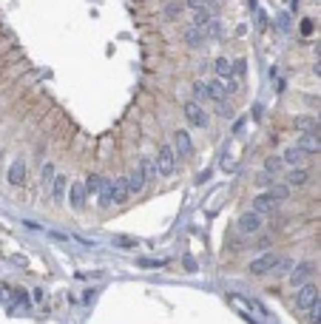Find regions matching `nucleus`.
<instances>
[{
	"mask_svg": "<svg viewBox=\"0 0 321 324\" xmlns=\"http://www.w3.org/2000/svg\"><path fill=\"white\" fill-rule=\"evenodd\" d=\"M278 262H281V256L278 253H261L259 259H253L250 262V276H264V273H273L278 267Z\"/></svg>",
	"mask_w": 321,
	"mask_h": 324,
	"instance_id": "1",
	"label": "nucleus"
},
{
	"mask_svg": "<svg viewBox=\"0 0 321 324\" xmlns=\"http://www.w3.org/2000/svg\"><path fill=\"white\" fill-rule=\"evenodd\" d=\"M156 171H159V174L162 176H171L176 171V154H174V148H171V145H162V148H159V154H156Z\"/></svg>",
	"mask_w": 321,
	"mask_h": 324,
	"instance_id": "2",
	"label": "nucleus"
},
{
	"mask_svg": "<svg viewBox=\"0 0 321 324\" xmlns=\"http://www.w3.org/2000/svg\"><path fill=\"white\" fill-rule=\"evenodd\" d=\"M236 228H239V233L253 236L256 230H261V213H256V210H244L242 216H239V222H236Z\"/></svg>",
	"mask_w": 321,
	"mask_h": 324,
	"instance_id": "3",
	"label": "nucleus"
},
{
	"mask_svg": "<svg viewBox=\"0 0 321 324\" xmlns=\"http://www.w3.org/2000/svg\"><path fill=\"white\" fill-rule=\"evenodd\" d=\"M312 273H315V264H312V262H298V264L290 267V281H293L295 287H301V284L310 281Z\"/></svg>",
	"mask_w": 321,
	"mask_h": 324,
	"instance_id": "4",
	"label": "nucleus"
},
{
	"mask_svg": "<svg viewBox=\"0 0 321 324\" xmlns=\"http://www.w3.org/2000/svg\"><path fill=\"white\" fill-rule=\"evenodd\" d=\"M315 301H318V287H315V284H310V281H307V284H301V287H298V293H295V307L307 310V307H312Z\"/></svg>",
	"mask_w": 321,
	"mask_h": 324,
	"instance_id": "5",
	"label": "nucleus"
},
{
	"mask_svg": "<svg viewBox=\"0 0 321 324\" xmlns=\"http://www.w3.org/2000/svg\"><path fill=\"white\" fill-rule=\"evenodd\" d=\"M182 111H185V117H188V123H191L193 128H205V125H208V114L199 108V103L191 100V103L182 105Z\"/></svg>",
	"mask_w": 321,
	"mask_h": 324,
	"instance_id": "6",
	"label": "nucleus"
},
{
	"mask_svg": "<svg viewBox=\"0 0 321 324\" xmlns=\"http://www.w3.org/2000/svg\"><path fill=\"white\" fill-rule=\"evenodd\" d=\"M191 151H193L191 137H188L185 131H176L174 134V154H179V157H191Z\"/></svg>",
	"mask_w": 321,
	"mask_h": 324,
	"instance_id": "7",
	"label": "nucleus"
},
{
	"mask_svg": "<svg viewBox=\"0 0 321 324\" xmlns=\"http://www.w3.org/2000/svg\"><path fill=\"white\" fill-rule=\"evenodd\" d=\"M69 196H71V208L74 210H83L86 208V185H80V182H74L71 185V191H69Z\"/></svg>",
	"mask_w": 321,
	"mask_h": 324,
	"instance_id": "8",
	"label": "nucleus"
},
{
	"mask_svg": "<svg viewBox=\"0 0 321 324\" xmlns=\"http://www.w3.org/2000/svg\"><path fill=\"white\" fill-rule=\"evenodd\" d=\"M250 208L256 210V213H267V210L276 208V199L270 196V191H267V193H259V196H256V199L250 202Z\"/></svg>",
	"mask_w": 321,
	"mask_h": 324,
	"instance_id": "9",
	"label": "nucleus"
},
{
	"mask_svg": "<svg viewBox=\"0 0 321 324\" xmlns=\"http://www.w3.org/2000/svg\"><path fill=\"white\" fill-rule=\"evenodd\" d=\"M23 179H26V162L23 159H15L9 168V182L12 185H23Z\"/></svg>",
	"mask_w": 321,
	"mask_h": 324,
	"instance_id": "10",
	"label": "nucleus"
},
{
	"mask_svg": "<svg viewBox=\"0 0 321 324\" xmlns=\"http://www.w3.org/2000/svg\"><path fill=\"white\" fill-rule=\"evenodd\" d=\"M185 43L191 46V49H199V46H205V32L196 26H188L185 29Z\"/></svg>",
	"mask_w": 321,
	"mask_h": 324,
	"instance_id": "11",
	"label": "nucleus"
},
{
	"mask_svg": "<svg viewBox=\"0 0 321 324\" xmlns=\"http://www.w3.org/2000/svg\"><path fill=\"white\" fill-rule=\"evenodd\" d=\"M298 148H301L304 154H318V134H301Z\"/></svg>",
	"mask_w": 321,
	"mask_h": 324,
	"instance_id": "12",
	"label": "nucleus"
},
{
	"mask_svg": "<svg viewBox=\"0 0 321 324\" xmlns=\"http://www.w3.org/2000/svg\"><path fill=\"white\" fill-rule=\"evenodd\" d=\"M304 157H307V154H304L298 145H293V148H287L284 154H281V162H287V165H301Z\"/></svg>",
	"mask_w": 321,
	"mask_h": 324,
	"instance_id": "13",
	"label": "nucleus"
},
{
	"mask_svg": "<svg viewBox=\"0 0 321 324\" xmlns=\"http://www.w3.org/2000/svg\"><path fill=\"white\" fill-rule=\"evenodd\" d=\"M111 191H114V202H125V199H128V179H122V176H120V179H114V182H111Z\"/></svg>",
	"mask_w": 321,
	"mask_h": 324,
	"instance_id": "14",
	"label": "nucleus"
},
{
	"mask_svg": "<svg viewBox=\"0 0 321 324\" xmlns=\"http://www.w3.org/2000/svg\"><path fill=\"white\" fill-rule=\"evenodd\" d=\"M142 188H145V174H142V171H139V165H137L134 171H131V176H128V191L131 193H139Z\"/></svg>",
	"mask_w": 321,
	"mask_h": 324,
	"instance_id": "15",
	"label": "nucleus"
},
{
	"mask_svg": "<svg viewBox=\"0 0 321 324\" xmlns=\"http://www.w3.org/2000/svg\"><path fill=\"white\" fill-rule=\"evenodd\" d=\"M208 97H210V100H216V103H225L227 88L222 86V83H216V80H210V83H208Z\"/></svg>",
	"mask_w": 321,
	"mask_h": 324,
	"instance_id": "16",
	"label": "nucleus"
},
{
	"mask_svg": "<svg viewBox=\"0 0 321 324\" xmlns=\"http://www.w3.org/2000/svg\"><path fill=\"white\" fill-rule=\"evenodd\" d=\"M208 23H210V12H208V6H202V9H193V26L205 32V26H208Z\"/></svg>",
	"mask_w": 321,
	"mask_h": 324,
	"instance_id": "17",
	"label": "nucleus"
},
{
	"mask_svg": "<svg viewBox=\"0 0 321 324\" xmlns=\"http://www.w3.org/2000/svg\"><path fill=\"white\" fill-rule=\"evenodd\" d=\"M295 125H298L301 131H307V134H318V120H315V117H298Z\"/></svg>",
	"mask_w": 321,
	"mask_h": 324,
	"instance_id": "18",
	"label": "nucleus"
},
{
	"mask_svg": "<svg viewBox=\"0 0 321 324\" xmlns=\"http://www.w3.org/2000/svg\"><path fill=\"white\" fill-rule=\"evenodd\" d=\"M304 182H307V171H301V168H293V171L287 174V182H284V185H295V188H298V185H304Z\"/></svg>",
	"mask_w": 321,
	"mask_h": 324,
	"instance_id": "19",
	"label": "nucleus"
},
{
	"mask_svg": "<svg viewBox=\"0 0 321 324\" xmlns=\"http://www.w3.org/2000/svg\"><path fill=\"white\" fill-rule=\"evenodd\" d=\"M213 69H216L219 77H230V74H233V69H230V60H227V57H219V60L213 63Z\"/></svg>",
	"mask_w": 321,
	"mask_h": 324,
	"instance_id": "20",
	"label": "nucleus"
},
{
	"mask_svg": "<svg viewBox=\"0 0 321 324\" xmlns=\"http://www.w3.org/2000/svg\"><path fill=\"white\" fill-rule=\"evenodd\" d=\"M100 202H103L105 208L114 202V191H111V182H108V179H103V188H100Z\"/></svg>",
	"mask_w": 321,
	"mask_h": 324,
	"instance_id": "21",
	"label": "nucleus"
},
{
	"mask_svg": "<svg viewBox=\"0 0 321 324\" xmlns=\"http://www.w3.org/2000/svg\"><path fill=\"white\" fill-rule=\"evenodd\" d=\"M100 188H103V176L91 174L86 179V193H100Z\"/></svg>",
	"mask_w": 321,
	"mask_h": 324,
	"instance_id": "22",
	"label": "nucleus"
},
{
	"mask_svg": "<svg viewBox=\"0 0 321 324\" xmlns=\"http://www.w3.org/2000/svg\"><path fill=\"white\" fill-rule=\"evenodd\" d=\"M270 196L276 202L287 199V196H290V185H273V188H270Z\"/></svg>",
	"mask_w": 321,
	"mask_h": 324,
	"instance_id": "23",
	"label": "nucleus"
},
{
	"mask_svg": "<svg viewBox=\"0 0 321 324\" xmlns=\"http://www.w3.org/2000/svg\"><path fill=\"white\" fill-rule=\"evenodd\" d=\"M139 171L145 174V179H154L156 176V165L151 162V159H142V162H139Z\"/></svg>",
	"mask_w": 321,
	"mask_h": 324,
	"instance_id": "24",
	"label": "nucleus"
},
{
	"mask_svg": "<svg viewBox=\"0 0 321 324\" xmlns=\"http://www.w3.org/2000/svg\"><path fill=\"white\" fill-rule=\"evenodd\" d=\"M264 171H267V174H278V171H281V157H270L267 162H264Z\"/></svg>",
	"mask_w": 321,
	"mask_h": 324,
	"instance_id": "25",
	"label": "nucleus"
},
{
	"mask_svg": "<svg viewBox=\"0 0 321 324\" xmlns=\"http://www.w3.org/2000/svg\"><path fill=\"white\" fill-rule=\"evenodd\" d=\"M54 199H63V193H66V179H63V176H57V179H54Z\"/></svg>",
	"mask_w": 321,
	"mask_h": 324,
	"instance_id": "26",
	"label": "nucleus"
},
{
	"mask_svg": "<svg viewBox=\"0 0 321 324\" xmlns=\"http://www.w3.org/2000/svg\"><path fill=\"white\" fill-rule=\"evenodd\" d=\"M310 310V324H321V301H315L312 307H307Z\"/></svg>",
	"mask_w": 321,
	"mask_h": 324,
	"instance_id": "27",
	"label": "nucleus"
},
{
	"mask_svg": "<svg viewBox=\"0 0 321 324\" xmlns=\"http://www.w3.org/2000/svg\"><path fill=\"white\" fill-rule=\"evenodd\" d=\"M193 94H196V100H202V97H208V83H202V80H196V83H193Z\"/></svg>",
	"mask_w": 321,
	"mask_h": 324,
	"instance_id": "28",
	"label": "nucleus"
},
{
	"mask_svg": "<svg viewBox=\"0 0 321 324\" xmlns=\"http://www.w3.org/2000/svg\"><path fill=\"white\" fill-rule=\"evenodd\" d=\"M188 6L191 9H202V6H208V0H188Z\"/></svg>",
	"mask_w": 321,
	"mask_h": 324,
	"instance_id": "29",
	"label": "nucleus"
},
{
	"mask_svg": "<svg viewBox=\"0 0 321 324\" xmlns=\"http://www.w3.org/2000/svg\"><path fill=\"white\" fill-rule=\"evenodd\" d=\"M301 32H304V35H310V32H312V20H301Z\"/></svg>",
	"mask_w": 321,
	"mask_h": 324,
	"instance_id": "30",
	"label": "nucleus"
},
{
	"mask_svg": "<svg viewBox=\"0 0 321 324\" xmlns=\"http://www.w3.org/2000/svg\"><path fill=\"white\" fill-rule=\"evenodd\" d=\"M165 15H168V18H176V15H179V6H168Z\"/></svg>",
	"mask_w": 321,
	"mask_h": 324,
	"instance_id": "31",
	"label": "nucleus"
},
{
	"mask_svg": "<svg viewBox=\"0 0 321 324\" xmlns=\"http://www.w3.org/2000/svg\"><path fill=\"white\" fill-rule=\"evenodd\" d=\"M52 176H54V168L46 165V168H43V179H52Z\"/></svg>",
	"mask_w": 321,
	"mask_h": 324,
	"instance_id": "32",
	"label": "nucleus"
},
{
	"mask_svg": "<svg viewBox=\"0 0 321 324\" xmlns=\"http://www.w3.org/2000/svg\"><path fill=\"white\" fill-rule=\"evenodd\" d=\"M219 114H222V117H230V108H227L225 103H219Z\"/></svg>",
	"mask_w": 321,
	"mask_h": 324,
	"instance_id": "33",
	"label": "nucleus"
},
{
	"mask_svg": "<svg viewBox=\"0 0 321 324\" xmlns=\"http://www.w3.org/2000/svg\"><path fill=\"white\" fill-rule=\"evenodd\" d=\"M278 23H281V29H290V18H287V15H281V18H278Z\"/></svg>",
	"mask_w": 321,
	"mask_h": 324,
	"instance_id": "34",
	"label": "nucleus"
},
{
	"mask_svg": "<svg viewBox=\"0 0 321 324\" xmlns=\"http://www.w3.org/2000/svg\"><path fill=\"white\" fill-rule=\"evenodd\" d=\"M208 3H213V0H208Z\"/></svg>",
	"mask_w": 321,
	"mask_h": 324,
	"instance_id": "35",
	"label": "nucleus"
}]
</instances>
